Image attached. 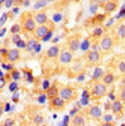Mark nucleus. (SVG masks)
Instances as JSON below:
<instances>
[{
	"label": "nucleus",
	"mask_w": 125,
	"mask_h": 126,
	"mask_svg": "<svg viewBox=\"0 0 125 126\" xmlns=\"http://www.w3.org/2000/svg\"><path fill=\"white\" fill-rule=\"evenodd\" d=\"M121 126H125V125H121Z\"/></svg>",
	"instance_id": "52"
},
{
	"label": "nucleus",
	"mask_w": 125,
	"mask_h": 126,
	"mask_svg": "<svg viewBox=\"0 0 125 126\" xmlns=\"http://www.w3.org/2000/svg\"><path fill=\"white\" fill-rule=\"evenodd\" d=\"M61 53V49H59V46H52L47 49L46 52V57L47 58H56L58 57Z\"/></svg>",
	"instance_id": "16"
},
{
	"label": "nucleus",
	"mask_w": 125,
	"mask_h": 126,
	"mask_svg": "<svg viewBox=\"0 0 125 126\" xmlns=\"http://www.w3.org/2000/svg\"><path fill=\"white\" fill-rule=\"evenodd\" d=\"M0 126H6V125H4V122H3V124H0Z\"/></svg>",
	"instance_id": "48"
},
{
	"label": "nucleus",
	"mask_w": 125,
	"mask_h": 126,
	"mask_svg": "<svg viewBox=\"0 0 125 126\" xmlns=\"http://www.w3.org/2000/svg\"><path fill=\"white\" fill-rule=\"evenodd\" d=\"M72 124H73V126H85L86 119L82 113H77L72 117Z\"/></svg>",
	"instance_id": "18"
},
{
	"label": "nucleus",
	"mask_w": 125,
	"mask_h": 126,
	"mask_svg": "<svg viewBox=\"0 0 125 126\" xmlns=\"http://www.w3.org/2000/svg\"><path fill=\"white\" fill-rule=\"evenodd\" d=\"M3 33H5V28H4V29H1V30H0V37L3 35Z\"/></svg>",
	"instance_id": "45"
},
{
	"label": "nucleus",
	"mask_w": 125,
	"mask_h": 126,
	"mask_svg": "<svg viewBox=\"0 0 125 126\" xmlns=\"http://www.w3.org/2000/svg\"><path fill=\"white\" fill-rule=\"evenodd\" d=\"M104 37V28L102 27H95L91 32V38H102Z\"/></svg>",
	"instance_id": "21"
},
{
	"label": "nucleus",
	"mask_w": 125,
	"mask_h": 126,
	"mask_svg": "<svg viewBox=\"0 0 125 126\" xmlns=\"http://www.w3.org/2000/svg\"><path fill=\"white\" fill-rule=\"evenodd\" d=\"M58 61L61 64H70L73 61V54L71 50H62L58 56Z\"/></svg>",
	"instance_id": "12"
},
{
	"label": "nucleus",
	"mask_w": 125,
	"mask_h": 126,
	"mask_svg": "<svg viewBox=\"0 0 125 126\" xmlns=\"http://www.w3.org/2000/svg\"><path fill=\"white\" fill-rule=\"evenodd\" d=\"M100 126H115V125H114V122H112V121H110V122L104 121L102 124H100Z\"/></svg>",
	"instance_id": "36"
},
{
	"label": "nucleus",
	"mask_w": 125,
	"mask_h": 126,
	"mask_svg": "<svg viewBox=\"0 0 125 126\" xmlns=\"http://www.w3.org/2000/svg\"><path fill=\"white\" fill-rule=\"evenodd\" d=\"M20 30H22V25H20V23H17L10 28V33L12 34H19Z\"/></svg>",
	"instance_id": "25"
},
{
	"label": "nucleus",
	"mask_w": 125,
	"mask_h": 126,
	"mask_svg": "<svg viewBox=\"0 0 125 126\" xmlns=\"http://www.w3.org/2000/svg\"><path fill=\"white\" fill-rule=\"evenodd\" d=\"M17 46H18V47H20V48H24V49H25V47H27V42H24V40H20Z\"/></svg>",
	"instance_id": "35"
},
{
	"label": "nucleus",
	"mask_w": 125,
	"mask_h": 126,
	"mask_svg": "<svg viewBox=\"0 0 125 126\" xmlns=\"http://www.w3.org/2000/svg\"><path fill=\"white\" fill-rule=\"evenodd\" d=\"M20 25H22V30L27 32V33H34L38 24L36 23L34 16L32 13H23L20 16Z\"/></svg>",
	"instance_id": "1"
},
{
	"label": "nucleus",
	"mask_w": 125,
	"mask_h": 126,
	"mask_svg": "<svg viewBox=\"0 0 125 126\" xmlns=\"http://www.w3.org/2000/svg\"><path fill=\"white\" fill-rule=\"evenodd\" d=\"M86 113H87V116L92 120H100L102 117V110H101V107L99 106V105H92V106H90L86 110Z\"/></svg>",
	"instance_id": "7"
},
{
	"label": "nucleus",
	"mask_w": 125,
	"mask_h": 126,
	"mask_svg": "<svg viewBox=\"0 0 125 126\" xmlns=\"http://www.w3.org/2000/svg\"><path fill=\"white\" fill-rule=\"evenodd\" d=\"M102 1H110V0H102Z\"/></svg>",
	"instance_id": "50"
},
{
	"label": "nucleus",
	"mask_w": 125,
	"mask_h": 126,
	"mask_svg": "<svg viewBox=\"0 0 125 126\" xmlns=\"http://www.w3.org/2000/svg\"><path fill=\"white\" fill-rule=\"evenodd\" d=\"M40 126H46V125H44V124H43V125H40Z\"/></svg>",
	"instance_id": "51"
},
{
	"label": "nucleus",
	"mask_w": 125,
	"mask_h": 126,
	"mask_svg": "<svg viewBox=\"0 0 125 126\" xmlns=\"http://www.w3.org/2000/svg\"><path fill=\"white\" fill-rule=\"evenodd\" d=\"M112 120V117L110 116V115H107V116H105V117H104V121H107V122H110Z\"/></svg>",
	"instance_id": "40"
},
{
	"label": "nucleus",
	"mask_w": 125,
	"mask_h": 126,
	"mask_svg": "<svg viewBox=\"0 0 125 126\" xmlns=\"http://www.w3.org/2000/svg\"><path fill=\"white\" fill-rule=\"evenodd\" d=\"M118 0H110V1H105L102 4V9L104 12H105L106 14H110L112 12H115L116 8H118Z\"/></svg>",
	"instance_id": "14"
},
{
	"label": "nucleus",
	"mask_w": 125,
	"mask_h": 126,
	"mask_svg": "<svg viewBox=\"0 0 125 126\" xmlns=\"http://www.w3.org/2000/svg\"><path fill=\"white\" fill-rule=\"evenodd\" d=\"M33 16H34V20L38 25H44V24H48V22H49L48 15L44 10H39V12L34 13Z\"/></svg>",
	"instance_id": "11"
},
{
	"label": "nucleus",
	"mask_w": 125,
	"mask_h": 126,
	"mask_svg": "<svg viewBox=\"0 0 125 126\" xmlns=\"http://www.w3.org/2000/svg\"><path fill=\"white\" fill-rule=\"evenodd\" d=\"M49 24V22H48ZM48 24H44V25H38L36 32H34V38H37L38 40H44V38L53 30V24L51 27H48Z\"/></svg>",
	"instance_id": "4"
},
{
	"label": "nucleus",
	"mask_w": 125,
	"mask_h": 126,
	"mask_svg": "<svg viewBox=\"0 0 125 126\" xmlns=\"http://www.w3.org/2000/svg\"><path fill=\"white\" fill-rule=\"evenodd\" d=\"M46 3H47L46 0H40V1H39V4H37V5H36L34 8H36V9H38V8H40V6H43V5H46Z\"/></svg>",
	"instance_id": "37"
},
{
	"label": "nucleus",
	"mask_w": 125,
	"mask_h": 126,
	"mask_svg": "<svg viewBox=\"0 0 125 126\" xmlns=\"http://www.w3.org/2000/svg\"><path fill=\"white\" fill-rule=\"evenodd\" d=\"M102 76H104V71H102L101 68H96L95 72H93V75H92V79L96 81V82H99V79L102 78Z\"/></svg>",
	"instance_id": "22"
},
{
	"label": "nucleus",
	"mask_w": 125,
	"mask_h": 126,
	"mask_svg": "<svg viewBox=\"0 0 125 126\" xmlns=\"http://www.w3.org/2000/svg\"><path fill=\"white\" fill-rule=\"evenodd\" d=\"M6 19H8V14H4V15L1 16V19H0V28H1V27H3L4 24H5Z\"/></svg>",
	"instance_id": "34"
},
{
	"label": "nucleus",
	"mask_w": 125,
	"mask_h": 126,
	"mask_svg": "<svg viewBox=\"0 0 125 126\" xmlns=\"http://www.w3.org/2000/svg\"><path fill=\"white\" fill-rule=\"evenodd\" d=\"M46 94H47V97H48L49 100H52V98H54V97L59 96V87H58L57 83H54V85H51V86L47 88Z\"/></svg>",
	"instance_id": "15"
},
{
	"label": "nucleus",
	"mask_w": 125,
	"mask_h": 126,
	"mask_svg": "<svg viewBox=\"0 0 125 126\" xmlns=\"http://www.w3.org/2000/svg\"><path fill=\"white\" fill-rule=\"evenodd\" d=\"M4 113V109H3V106H0V116Z\"/></svg>",
	"instance_id": "44"
},
{
	"label": "nucleus",
	"mask_w": 125,
	"mask_h": 126,
	"mask_svg": "<svg viewBox=\"0 0 125 126\" xmlns=\"http://www.w3.org/2000/svg\"><path fill=\"white\" fill-rule=\"evenodd\" d=\"M13 4H14V0H5V3H4V5H5V8H12L13 6Z\"/></svg>",
	"instance_id": "33"
},
{
	"label": "nucleus",
	"mask_w": 125,
	"mask_h": 126,
	"mask_svg": "<svg viewBox=\"0 0 125 126\" xmlns=\"http://www.w3.org/2000/svg\"><path fill=\"white\" fill-rule=\"evenodd\" d=\"M20 58H22V54H20V50H19L18 48L9 49L6 62L12 63V64H14V63H17V62H19V61H20Z\"/></svg>",
	"instance_id": "13"
},
{
	"label": "nucleus",
	"mask_w": 125,
	"mask_h": 126,
	"mask_svg": "<svg viewBox=\"0 0 125 126\" xmlns=\"http://www.w3.org/2000/svg\"><path fill=\"white\" fill-rule=\"evenodd\" d=\"M65 107H66V101L62 98L61 96H57V97H54V98H52V100H49V106H48V109L51 110V111H62V110H65Z\"/></svg>",
	"instance_id": "5"
},
{
	"label": "nucleus",
	"mask_w": 125,
	"mask_h": 126,
	"mask_svg": "<svg viewBox=\"0 0 125 126\" xmlns=\"http://www.w3.org/2000/svg\"><path fill=\"white\" fill-rule=\"evenodd\" d=\"M5 86H6V79H5V77H0V91H1Z\"/></svg>",
	"instance_id": "31"
},
{
	"label": "nucleus",
	"mask_w": 125,
	"mask_h": 126,
	"mask_svg": "<svg viewBox=\"0 0 125 126\" xmlns=\"http://www.w3.org/2000/svg\"><path fill=\"white\" fill-rule=\"evenodd\" d=\"M8 53H9V49L6 48H0V57L3 58V61L8 59Z\"/></svg>",
	"instance_id": "26"
},
{
	"label": "nucleus",
	"mask_w": 125,
	"mask_h": 126,
	"mask_svg": "<svg viewBox=\"0 0 125 126\" xmlns=\"http://www.w3.org/2000/svg\"><path fill=\"white\" fill-rule=\"evenodd\" d=\"M105 110H107V111L111 110V102H106L105 103Z\"/></svg>",
	"instance_id": "39"
},
{
	"label": "nucleus",
	"mask_w": 125,
	"mask_h": 126,
	"mask_svg": "<svg viewBox=\"0 0 125 126\" xmlns=\"http://www.w3.org/2000/svg\"><path fill=\"white\" fill-rule=\"evenodd\" d=\"M99 44H100V49L107 53V52H111L114 48V39L110 35H104Z\"/></svg>",
	"instance_id": "6"
},
{
	"label": "nucleus",
	"mask_w": 125,
	"mask_h": 126,
	"mask_svg": "<svg viewBox=\"0 0 125 126\" xmlns=\"http://www.w3.org/2000/svg\"><path fill=\"white\" fill-rule=\"evenodd\" d=\"M10 76H12V78L13 79H19V77H20V75H19V72L18 71H12V75H10Z\"/></svg>",
	"instance_id": "32"
},
{
	"label": "nucleus",
	"mask_w": 125,
	"mask_h": 126,
	"mask_svg": "<svg viewBox=\"0 0 125 126\" xmlns=\"http://www.w3.org/2000/svg\"><path fill=\"white\" fill-rule=\"evenodd\" d=\"M67 46H68V50H71L72 53H75V52L80 48L81 46V40H80V35H72L71 38H68L67 40Z\"/></svg>",
	"instance_id": "10"
},
{
	"label": "nucleus",
	"mask_w": 125,
	"mask_h": 126,
	"mask_svg": "<svg viewBox=\"0 0 125 126\" xmlns=\"http://www.w3.org/2000/svg\"><path fill=\"white\" fill-rule=\"evenodd\" d=\"M119 100H121L123 102H125V85L121 86L120 92H119Z\"/></svg>",
	"instance_id": "27"
},
{
	"label": "nucleus",
	"mask_w": 125,
	"mask_h": 126,
	"mask_svg": "<svg viewBox=\"0 0 125 126\" xmlns=\"http://www.w3.org/2000/svg\"><path fill=\"white\" fill-rule=\"evenodd\" d=\"M106 20V14H96L92 19H90V23L93 27H100Z\"/></svg>",
	"instance_id": "17"
},
{
	"label": "nucleus",
	"mask_w": 125,
	"mask_h": 126,
	"mask_svg": "<svg viewBox=\"0 0 125 126\" xmlns=\"http://www.w3.org/2000/svg\"><path fill=\"white\" fill-rule=\"evenodd\" d=\"M4 3H5V0H0V5H3Z\"/></svg>",
	"instance_id": "46"
},
{
	"label": "nucleus",
	"mask_w": 125,
	"mask_h": 126,
	"mask_svg": "<svg viewBox=\"0 0 125 126\" xmlns=\"http://www.w3.org/2000/svg\"><path fill=\"white\" fill-rule=\"evenodd\" d=\"M124 15H125V8H123V9H121V13L118 15V18H121V16H124Z\"/></svg>",
	"instance_id": "41"
},
{
	"label": "nucleus",
	"mask_w": 125,
	"mask_h": 126,
	"mask_svg": "<svg viewBox=\"0 0 125 126\" xmlns=\"http://www.w3.org/2000/svg\"><path fill=\"white\" fill-rule=\"evenodd\" d=\"M107 94V86L102 82H96L91 88V98L92 100H100Z\"/></svg>",
	"instance_id": "2"
},
{
	"label": "nucleus",
	"mask_w": 125,
	"mask_h": 126,
	"mask_svg": "<svg viewBox=\"0 0 125 126\" xmlns=\"http://www.w3.org/2000/svg\"><path fill=\"white\" fill-rule=\"evenodd\" d=\"M76 112H77V110H76V109H75V110H72V111H71V116H72V117H73Z\"/></svg>",
	"instance_id": "43"
},
{
	"label": "nucleus",
	"mask_w": 125,
	"mask_h": 126,
	"mask_svg": "<svg viewBox=\"0 0 125 126\" xmlns=\"http://www.w3.org/2000/svg\"><path fill=\"white\" fill-rule=\"evenodd\" d=\"M38 46V39L37 38H30L28 42H27V47H25V50L32 53V52L36 49V47Z\"/></svg>",
	"instance_id": "20"
},
{
	"label": "nucleus",
	"mask_w": 125,
	"mask_h": 126,
	"mask_svg": "<svg viewBox=\"0 0 125 126\" xmlns=\"http://www.w3.org/2000/svg\"><path fill=\"white\" fill-rule=\"evenodd\" d=\"M59 96L66 102H71L77 97V91L76 88L71 87V86H63L59 88Z\"/></svg>",
	"instance_id": "3"
},
{
	"label": "nucleus",
	"mask_w": 125,
	"mask_h": 126,
	"mask_svg": "<svg viewBox=\"0 0 125 126\" xmlns=\"http://www.w3.org/2000/svg\"><path fill=\"white\" fill-rule=\"evenodd\" d=\"M14 124H15V119H13V117H8L4 121V125H6V126H14Z\"/></svg>",
	"instance_id": "29"
},
{
	"label": "nucleus",
	"mask_w": 125,
	"mask_h": 126,
	"mask_svg": "<svg viewBox=\"0 0 125 126\" xmlns=\"http://www.w3.org/2000/svg\"><path fill=\"white\" fill-rule=\"evenodd\" d=\"M20 40H22V38H20L19 34H13V37H12V42H13L14 44H18Z\"/></svg>",
	"instance_id": "30"
},
{
	"label": "nucleus",
	"mask_w": 125,
	"mask_h": 126,
	"mask_svg": "<svg viewBox=\"0 0 125 126\" xmlns=\"http://www.w3.org/2000/svg\"><path fill=\"white\" fill-rule=\"evenodd\" d=\"M111 111L114 115H116L118 117H123L124 113V102L121 100H114L111 102Z\"/></svg>",
	"instance_id": "9"
},
{
	"label": "nucleus",
	"mask_w": 125,
	"mask_h": 126,
	"mask_svg": "<svg viewBox=\"0 0 125 126\" xmlns=\"http://www.w3.org/2000/svg\"><path fill=\"white\" fill-rule=\"evenodd\" d=\"M85 58L92 66L100 64V62H101V56H100V53L97 50H89L86 53V56H85Z\"/></svg>",
	"instance_id": "8"
},
{
	"label": "nucleus",
	"mask_w": 125,
	"mask_h": 126,
	"mask_svg": "<svg viewBox=\"0 0 125 126\" xmlns=\"http://www.w3.org/2000/svg\"><path fill=\"white\" fill-rule=\"evenodd\" d=\"M43 122H44L43 116H42V115H36L34 119H33V124L36 126H40V125H43Z\"/></svg>",
	"instance_id": "23"
},
{
	"label": "nucleus",
	"mask_w": 125,
	"mask_h": 126,
	"mask_svg": "<svg viewBox=\"0 0 125 126\" xmlns=\"http://www.w3.org/2000/svg\"><path fill=\"white\" fill-rule=\"evenodd\" d=\"M46 98H47V94H43V96H40V97L38 98V101H39V102H44Z\"/></svg>",
	"instance_id": "38"
},
{
	"label": "nucleus",
	"mask_w": 125,
	"mask_h": 126,
	"mask_svg": "<svg viewBox=\"0 0 125 126\" xmlns=\"http://www.w3.org/2000/svg\"><path fill=\"white\" fill-rule=\"evenodd\" d=\"M118 68L120 71V73H123V75H125V61H120L119 62V64H118Z\"/></svg>",
	"instance_id": "28"
},
{
	"label": "nucleus",
	"mask_w": 125,
	"mask_h": 126,
	"mask_svg": "<svg viewBox=\"0 0 125 126\" xmlns=\"http://www.w3.org/2000/svg\"><path fill=\"white\" fill-rule=\"evenodd\" d=\"M0 77H4V73H3L1 71H0Z\"/></svg>",
	"instance_id": "47"
},
{
	"label": "nucleus",
	"mask_w": 125,
	"mask_h": 126,
	"mask_svg": "<svg viewBox=\"0 0 125 126\" xmlns=\"http://www.w3.org/2000/svg\"><path fill=\"white\" fill-rule=\"evenodd\" d=\"M19 126H27V125H24V124H22V125H19Z\"/></svg>",
	"instance_id": "49"
},
{
	"label": "nucleus",
	"mask_w": 125,
	"mask_h": 126,
	"mask_svg": "<svg viewBox=\"0 0 125 126\" xmlns=\"http://www.w3.org/2000/svg\"><path fill=\"white\" fill-rule=\"evenodd\" d=\"M118 35L121 38V39H125V24H120L118 27V30H116Z\"/></svg>",
	"instance_id": "24"
},
{
	"label": "nucleus",
	"mask_w": 125,
	"mask_h": 126,
	"mask_svg": "<svg viewBox=\"0 0 125 126\" xmlns=\"http://www.w3.org/2000/svg\"><path fill=\"white\" fill-rule=\"evenodd\" d=\"M101 82L105 83L106 86H111V85H114V82H115V76H114L112 73H110V72L104 73V76L101 78Z\"/></svg>",
	"instance_id": "19"
},
{
	"label": "nucleus",
	"mask_w": 125,
	"mask_h": 126,
	"mask_svg": "<svg viewBox=\"0 0 125 126\" xmlns=\"http://www.w3.org/2000/svg\"><path fill=\"white\" fill-rule=\"evenodd\" d=\"M14 90H17V83H14V85L10 86V91H14Z\"/></svg>",
	"instance_id": "42"
}]
</instances>
